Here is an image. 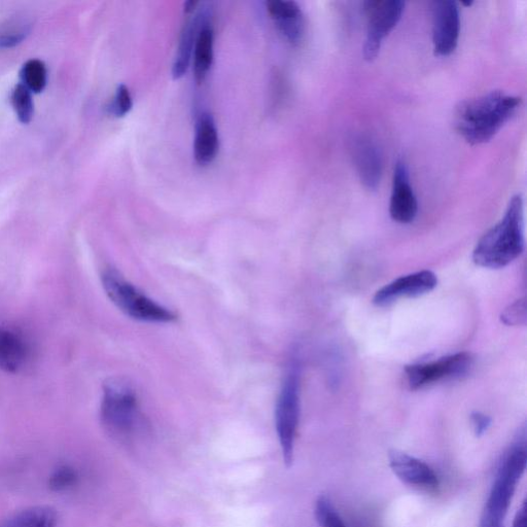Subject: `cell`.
<instances>
[{"instance_id":"ac0fdd59","label":"cell","mask_w":527,"mask_h":527,"mask_svg":"<svg viewBox=\"0 0 527 527\" xmlns=\"http://www.w3.org/2000/svg\"><path fill=\"white\" fill-rule=\"evenodd\" d=\"M203 20L204 14H202V16L201 14H198L195 19L189 20L184 26L177 57H175L172 67V76L174 79H180L187 73L194 50L197 32Z\"/></svg>"},{"instance_id":"277c9868","label":"cell","mask_w":527,"mask_h":527,"mask_svg":"<svg viewBox=\"0 0 527 527\" xmlns=\"http://www.w3.org/2000/svg\"><path fill=\"white\" fill-rule=\"evenodd\" d=\"M101 283L105 294L128 318L149 324H170L178 315L130 283L118 270L104 269Z\"/></svg>"},{"instance_id":"7c38bea8","label":"cell","mask_w":527,"mask_h":527,"mask_svg":"<svg viewBox=\"0 0 527 527\" xmlns=\"http://www.w3.org/2000/svg\"><path fill=\"white\" fill-rule=\"evenodd\" d=\"M389 465L393 473L409 486L429 491L439 487V478L435 471L406 452L397 449L390 451Z\"/></svg>"},{"instance_id":"5b68a950","label":"cell","mask_w":527,"mask_h":527,"mask_svg":"<svg viewBox=\"0 0 527 527\" xmlns=\"http://www.w3.org/2000/svg\"><path fill=\"white\" fill-rule=\"evenodd\" d=\"M140 406L132 385L119 378L103 384L100 420L105 431L120 441L131 439L140 425Z\"/></svg>"},{"instance_id":"6da1fadb","label":"cell","mask_w":527,"mask_h":527,"mask_svg":"<svg viewBox=\"0 0 527 527\" xmlns=\"http://www.w3.org/2000/svg\"><path fill=\"white\" fill-rule=\"evenodd\" d=\"M521 102L503 91L465 100L454 111V128L468 144H486L516 115Z\"/></svg>"},{"instance_id":"83f0119b","label":"cell","mask_w":527,"mask_h":527,"mask_svg":"<svg viewBox=\"0 0 527 527\" xmlns=\"http://www.w3.org/2000/svg\"><path fill=\"white\" fill-rule=\"evenodd\" d=\"M512 527H526V503L523 502L513 520Z\"/></svg>"},{"instance_id":"9c48e42d","label":"cell","mask_w":527,"mask_h":527,"mask_svg":"<svg viewBox=\"0 0 527 527\" xmlns=\"http://www.w3.org/2000/svg\"><path fill=\"white\" fill-rule=\"evenodd\" d=\"M433 44L436 56H450L458 48L461 33L459 5L452 0H437L432 5Z\"/></svg>"},{"instance_id":"7402d4cb","label":"cell","mask_w":527,"mask_h":527,"mask_svg":"<svg viewBox=\"0 0 527 527\" xmlns=\"http://www.w3.org/2000/svg\"><path fill=\"white\" fill-rule=\"evenodd\" d=\"M79 480L80 475L76 468L62 465L51 474L48 485L55 493H63V491L74 488L79 483Z\"/></svg>"},{"instance_id":"e0dca14e","label":"cell","mask_w":527,"mask_h":527,"mask_svg":"<svg viewBox=\"0 0 527 527\" xmlns=\"http://www.w3.org/2000/svg\"><path fill=\"white\" fill-rule=\"evenodd\" d=\"M215 32L212 23L202 21L193 50L194 76L198 84L205 81L214 61Z\"/></svg>"},{"instance_id":"8fae6325","label":"cell","mask_w":527,"mask_h":527,"mask_svg":"<svg viewBox=\"0 0 527 527\" xmlns=\"http://www.w3.org/2000/svg\"><path fill=\"white\" fill-rule=\"evenodd\" d=\"M349 150L360 181L369 191H376L383 170V159L378 145L370 136L359 134L350 140Z\"/></svg>"},{"instance_id":"ba28073f","label":"cell","mask_w":527,"mask_h":527,"mask_svg":"<svg viewBox=\"0 0 527 527\" xmlns=\"http://www.w3.org/2000/svg\"><path fill=\"white\" fill-rule=\"evenodd\" d=\"M473 365L474 360L470 354L459 353L407 366L405 373L410 389L419 390L444 380L461 378L471 371Z\"/></svg>"},{"instance_id":"30bf717a","label":"cell","mask_w":527,"mask_h":527,"mask_svg":"<svg viewBox=\"0 0 527 527\" xmlns=\"http://www.w3.org/2000/svg\"><path fill=\"white\" fill-rule=\"evenodd\" d=\"M438 286L437 275L424 270L402 276L395 279L389 285L379 290L373 303L378 307L390 306L402 298H416L427 295L434 291Z\"/></svg>"},{"instance_id":"3957f363","label":"cell","mask_w":527,"mask_h":527,"mask_svg":"<svg viewBox=\"0 0 527 527\" xmlns=\"http://www.w3.org/2000/svg\"><path fill=\"white\" fill-rule=\"evenodd\" d=\"M526 464V430L523 427L504 455L478 527H503Z\"/></svg>"},{"instance_id":"7a4b0ae2","label":"cell","mask_w":527,"mask_h":527,"mask_svg":"<svg viewBox=\"0 0 527 527\" xmlns=\"http://www.w3.org/2000/svg\"><path fill=\"white\" fill-rule=\"evenodd\" d=\"M524 247L523 199L516 195L510 200L501 222L478 241L473 261L483 268L501 269L520 257Z\"/></svg>"},{"instance_id":"52a82bcc","label":"cell","mask_w":527,"mask_h":527,"mask_svg":"<svg viewBox=\"0 0 527 527\" xmlns=\"http://www.w3.org/2000/svg\"><path fill=\"white\" fill-rule=\"evenodd\" d=\"M405 3L401 0H369L364 3L367 17V37L364 58L372 62L380 52L381 45L402 19Z\"/></svg>"},{"instance_id":"2e32d148","label":"cell","mask_w":527,"mask_h":527,"mask_svg":"<svg viewBox=\"0 0 527 527\" xmlns=\"http://www.w3.org/2000/svg\"><path fill=\"white\" fill-rule=\"evenodd\" d=\"M29 347L16 331L0 327V370L19 372L27 363Z\"/></svg>"},{"instance_id":"8992f818","label":"cell","mask_w":527,"mask_h":527,"mask_svg":"<svg viewBox=\"0 0 527 527\" xmlns=\"http://www.w3.org/2000/svg\"><path fill=\"white\" fill-rule=\"evenodd\" d=\"M301 367L296 356L291 359L281 384L275 406V428L283 459L288 468L292 467L295 456V443L300 423Z\"/></svg>"},{"instance_id":"4316f807","label":"cell","mask_w":527,"mask_h":527,"mask_svg":"<svg viewBox=\"0 0 527 527\" xmlns=\"http://www.w3.org/2000/svg\"><path fill=\"white\" fill-rule=\"evenodd\" d=\"M27 34L26 30L0 34V49L16 47L26 39Z\"/></svg>"},{"instance_id":"603a6c76","label":"cell","mask_w":527,"mask_h":527,"mask_svg":"<svg viewBox=\"0 0 527 527\" xmlns=\"http://www.w3.org/2000/svg\"><path fill=\"white\" fill-rule=\"evenodd\" d=\"M314 515L321 527H346L332 501L326 496L316 501Z\"/></svg>"},{"instance_id":"f1b7e54d","label":"cell","mask_w":527,"mask_h":527,"mask_svg":"<svg viewBox=\"0 0 527 527\" xmlns=\"http://www.w3.org/2000/svg\"><path fill=\"white\" fill-rule=\"evenodd\" d=\"M197 6H198L197 2H188L185 4V12L187 14H191L196 10Z\"/></svg>"},{"instance_id":"d4e9b609","label":"cell","mask_w":527,"mask_h":527,"mask_svg":"<svg viewBox=\"0 0 527 527\" xmlns=\"http://www.w3.org/2000/svg\"><path fill=\"white\" fill-rule=\"evenodd\" d=\"M501 321L507 326H521L526 323V299L522 298L507 307L501 315Z\"/></svg>"},{"instance_id":"484cf974","label":"cell","mask_w":527,"mask_h":527,"mask_svg":"<svg viewBox=\"0 0 527 527\" xmlns=\"http://www.w3.org/2000/svg\"><path fill=\"white\" fill-rule=\"evenodd\" d=\"M471 420L475 435L479 438L489 430L491 423H493L490 416L479 411H475L471 414Z\"/></svg>"},{"instance_id":"44dd1931","label":"cell","mask_w":527,"mask_h":527,"mask_svg":"<svg viewBox=\"0 0 527 527\" xmlns=\"http://www.w3.org/2000/svg\"><path fill=\"white\" fill-rule=\"evenodd\" d=\"M12 104L19 121L22 124L30 123L34 114V104L32 93L23 84L15 87Z\"/></svg>"},{"instance_id":"5bb4252c","label":"cell","mask_w":527,"mask_h":527,"mask_svg":"<svg viewBox=\"0 0 527 527\" xmlns=\"http://www.w3.org/2000/svg\"><path fill=\"white\" fill-rule=\"evenodd\" d=\"M267 11L279 32L292 45H299L305 33V20L301 8L289 0H271Z\"/></svg>"},{"instance_id":"cb8c5ba5","label":"cell","mask_w":527,"mask_h":527,"mask_svg":"<svg viewBox=\"0 0 527 527\" xmlns=\"http://www.w3.org/2000/svg\"><path fill=\"white\" fill-rule=\"evenodd\" d=\"M133 107L132 96L125 85H120L110 105V112L117 118L125 117Z\"/></svg>"},{"instance_id":"9a60e30c","label":"cell","mask_w":527,"mask_h":527,"mask_svg":"<svg viewBox=\"0 0 527 527\" xmlns=\"http://www.w3.org/2000/svg\"><path fill=\"white\" fill-rule=\"evenodd\" d=\"M220 139L212 115L202 113L196 124L194 156L200 166L212 164L219 153Z\"/></svg>"},{"instance_id":"ffe728a7","label":"cell","mask_w":527,"mask_h":527,"mask_svg":"<svg viewBox=\"0 0 527 527\" xmlns=\"http://www.w3.org/2000/svg\"><path fill=\"white\" fill-rule=\"evenodd\" d=\"M22 84L31 93H41L47 85V68L43 61L31 59L21 69Z\"/></svg>"},{"instance_id":"d6986e66","label":"cell","mask_w":527,"mask_h":527,"mask_svg":"<svg viewBox=\"0 0 527 527\" xmlns=\"http://www.w3.org/2000/svg\"><path fill=\"white\" fill-rule=\"evenodd\" d=\"M58 515L48 506L31 507L0 521V527H57Z\"/></svg>"},{"instance_id":"4fadbf2b","label":"cell","mask_w":527,"mask_h":527,"mask_svg":"<svg viewBox=\"0 0 527 527\" xmlns=\"http://www.w3.org/2000/svg\"><path fill=\"white\" fill-rule=\"evenodd\" d=\"M418 213V202L410 184L409 169L405 161L396 163L390 203L391 218L400 224L412 223Z\"/></svg>"},{"instance_id":"f546056e","label":"cell","mask_w":527,"mask_h":527,"mask_svg":"<svg viewBox=\"0 0 527 527\" xmlns=\"http://www.w3.org/2000/svg\"><path fill=\"white\" fill-rule=\"evenodd\" d=\"M464 6H467V7H471L473 5V3H463Z\"/></svg>"}]
</instances>
